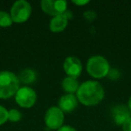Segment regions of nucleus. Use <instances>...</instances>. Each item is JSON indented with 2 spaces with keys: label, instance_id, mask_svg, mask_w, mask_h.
<instances>
[{
  "label": "nucleus",
  "instance_id": "f257e3e1",
  "mask_svg": "<svg viewBox=\"0 0 131 131\" xmlns=\"http://www.w3.org/2000/svg\"><path fill=\"white\" fill-rule=\"evenodd\" d=\"M77 98L84 105H97L103 100L104 89L97 81H86L79 86Z\"/></svg>",
  "mask_w": 131,
  "mask_h": 131
},
{
  "label": "nucleus",
  "instance_id": "f03ea898",
  "mask_svg": "<svg viewBox=\"0 0 131 131\" xmlns=\"http://www.w3.org/2000/svg\"><path fill=\"white\" fill-rule=\"evenodd\" d=\"M18 77L10 71H0V99L12 97L19 90Z\"/></svg>",
  "mask_w": 131,
  "mask_h": 131
},
{
  "label": "nucleus",
  "instance_id": "7ed1b4c3",
  "mask_svg": "<svg viewBox=\"0 0 131 131\" xmlns=\"http://www.w3.org/2000/svg\"><path fill=\"white\" fill-rule=\"evenodd\" d=\"M86 69L89 75L94 78H102L110 72V64L102 56H93L88 59Z\"/></svg>",
  "mask_w": 131,
  "mask_h": 131
},
{
  "label": "nucleus",
  "instance_id": "20e7f679",
  "mask_svg": "<svg viewBox=\"0 0 131 131\" xmlns=\"http://www.w3.org/2000/svg\"><path fill=\"white\" fill-rule=\"evenodd\" d=\"M31 14V6L25 0H18L14 3L11 8V15L13 22L17 24L24 23L30 18Z\"/></svg>",
  "mask_w": 131,
  "mask_h": 131
},
{
  "label": "nucleus",
  "instance_id": "39448f33",
  "mask_svg": "<svg viewBox=\"0 0 131 131\" xmlns=\"http://www.w3.org/2000/svg\"><path fill=\"white\" fill-rule=\"evenodd\" d=\"M64 118V112L56 106L49 108L44 117L45 124L49 129H59L63 125Z\"/></svg>",
  "mask_w": 131,
  "mask_h": 131
},
{
  "label": "nucleus",
  "instance_id": "423d86ee",
  "mask_svg": "<svg viewBox=\"0 0 131 131\" xmlns=\"http://www.w3.org/2000/svg\"><path fill=\"white\" fill-rule=\"evenodd\" d=\"M37 100V94L33 89L27 86L19 88L15 93V102L20 107L31 108Z\"/></svg>",
  "mask_w": 131,
  "mask_h": 131
},
{
  "label": "nucleus",
  "instance_id": "0eeeda50",
  "mask_svg": "<svg viewBox=\"0 0 131 131\" xmlns=\"http://www.w3.org/2000/svg\"><path fill=\"white\" fill-rule=\"evenodd\" d=\"M66 74L70 77L77 78L82 73V63L77 57H68L63 64Z\"/></svg>",
  "mask_w": 131,
  "mask_h": 131
},
{
  "label": "nucleus",
  "instance_id": "6e6552de",
  "mask_svg": "<svg viewBox=\"0 0 131 131\" xmlns=\"http://www.w3.org/2000/svg\"><path fill=\"white\" fill-rule=\"evenodd\" d=\"M111 115L114 122L117 125H123L124 122L130 118V110L128 107L122 104H118L112 108Z\"/></svg>",
  "mask_w": 131,
  "mask_h": 131
},
{
  "label": "nucleus",
  "instance_id": "1a4fd4ad",
  "mask_svg": "<svg viewBox=\"0 0 131 131\" xmlns=\"http://www.w3.org/2000/svg\"><path fill=\"white\" fill-rule=\"evenodd\" d=\"M77 104H78V100L77 96L72 93L63 95L58 100V108L63 112H71L77 107Z\"/></svg>",
  "mask_w": 131,
  "mask_h": 131
},
{
  "label": "nucleus",
  "instance_id": "9d476101",
  "mask_svg": "<svg viewBox=\"0 0 131 131\" xmlns=\"http://www.w3.org/2000/svg\"><path fill=\"white\" fill-rule=\"evenodd\" d=\"M68 18L65 14L54 16L49 22V30L53 32H60L68 26Z\"/></svg>",
  "mask_w": 131,
  "mask_h": 131
},
{
  "label": "nucleus",
  "instance_id": "9b49d317",
  "mask_svg": "<svg viewBox=\"0 0 131 131\" xmlns=\"http://www.w3.org/2000/svg\"><path fill=\"white\" fill-rule=\"evenodd\" d=\"M79 83L77 80V78H74V77H68L66 78L63 79L62 81V88L65 92L68 93H72L77 92L79 88Z\"/></svg>",
  "mask_w": 131,
  "mask_h": 131
},
{
  "label": "nucleus",
  "instance_id": "f8f14e48",
  "mask_svg": "<svg viewBox=\"0 0 131 131\" xmlns=\"http://www.w3.org/2000/svg\"><path fill=\"white\" fill-rule=\"evenodd\" d=\"M37 78V74L31 68H25L23 71H21L20 75H18L19 81H21L24 84H32L35 82Z\"/></svg>",
  "mask_w": 131,
  "mask_h": 131
},
{
  "label": "nucleus",
  "instance_id": "ddd939ff",
  "mask_svg": "<svg viewBox=\"0 0 131 131\" xmlns=\"http://www.w3.org/2000/svg\"><path fill=\"white\" fill-rule=\"evenodd\" d=\"M54 0H42L40 2V6L41 9L45 12L47 15H51V16H57L58 14L55 9Z\"/></svg>",
  "mask_w": 131,
  "mask_h": 131
},
{
  "label": "nucleus",
  "instance_id": "4468645a",
  "mask_svg": "<svg viewBox=\"0 0 131 131\" xmlns=\"http://www.w3.org/2000/svg\"><path fill=\"white\" fill-rule=\"evenodd\" d=\"M13 23V19L10 14L5 11H0V26L1 27H8L12 25Z\"/></svg>",
  "mask_w": 131,
  "mask_h": 131
},
{
  "label": "nucleus",
  "instance_id": "2eb2a0df",
  "mask_svg": "<svg viewBox=\"0 0 131 131\" xmlns=\"http://www.w3.org/2000/svg\"><path fill=\"white\" fill-rule=\"evenodd\" d=\"M22 118V113L16 109H12L8 111V119L12 122H18Z\"/></svg>",
  "mask_w": 131,
  "mask_h": 131
},
{
  "label": "nucleus",
  "instance_id": "dca6fc26",
  "mask_svg": "<svg viewBox=\"0 0 131 131\" xmlns=\"http://www.w3.org/2000/svg\"><path fill=\"white\" fill-rule=\"evenodd\" d=\"M8 119V111L5 107L0 105V126L5 124Z\"/></svg>",
  "mask_w": 131,
  "mask_h": 131
},
{
  "label": "nucleus",
  "instance_id": "f3484780",
  "mask_svg": "<svg viewBox=\"0 0 131 131\" xmlns=\"http://www.w3.org/2000/svg\"><path fill=\"white\" fill-rule=\"evenodd\" d=\"M122 128L123 131H131V117L124 122V124L122 125Z\"/></svg>",
  "mask_w": 131,
  "mask_h": 131
},
{
  "label": "nucleus",
  "instance_id": "a211bd4d",
  "mask_svg": "<svg viewBox=\"0 0 131 131\" xmlns=\"http://www.w3.org/2000/svg\"><path fill=\"white\" fill-rule=\"evenodd\" d=\"M58 131H77L73 127L71 126H62L59 129H58Z\"/></svg>",
  "mask_w": 131,
  "mask_h": 131
},
{
  "label": "nucleus",
  "instance_id": "6ab92c4d",
  "mask_svg": "<svg viewBox=\"0 0 131 131\" xmlns=\"http://www.w3.org/2000/svg\"><path fill=\"white\" fill-rule=\"evenodd\" d=\"M74 4L77 5V6H84V5H86L89 3V1L85 0V1H73Z\"/></svg>",
  "mask_w": 131,
  "mask_h": 131
},
{
  "label": "nucleus",
  "instance_id": "aec40b11",
  "mask_svg": "<svg viewBox=\"0 0 131 131\" xmlns=\"http://www.w3.org/2000/svg\"><path fill=\"white\" fill-rule=\"evenodd\" d=\"M127 107H128V109L130 110V111H131V96L129 97V100H128V106H127Z\"/></svg>",
  "mask_w": 131,
  "mask_h": 131
}]
</instances>
